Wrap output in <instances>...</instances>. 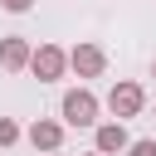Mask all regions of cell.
<instances>
[{
    "instance_id": "1",
    "label": "cell",
    "mask_w": 156,
    "mask_h": 156,
    "mask_svg": "<svg viewBox=\"0 0 156 156\" xmlns=\"http://www.w3.org/2000/svg\"><path fill=\"white\" fill-rule=\"evenodd\" d=\"M98 98L88 93V88H68L63 93V102H58V117L68 122V127H98Z\"/></svg>"
},
{
    "instance_id": "2",
    "label": "cell",
    "mask_w": 156,
    "mask_h": 156,
    "mask_svg": "<svg viewBox=\"0 0 156 156\" xmlns=\"http://www.w3.org/2000/svg\"><path fill=\"white\" fill-rule=\"evenodd\" d=\"M73 63H68V54L58 49V44H39L34 49V58H29V73L39 78V83H54V78H63Z\"/></svg>"
},
{
    "instance_id": "3",
    "label": "cell",
    "mask_w": 156,
    "mask_h": 156,
    "mask_svg": "<svg viewBox=\"0 0 156 156\" xmlns=\"http://www.w3.org/2000/svg\"><path fill=\"white\" fill-rule=\"evenodd\" d=\"M141 107H146V88H141V83H132V78H127V83H112V93H107V112H112V117L127 122V117H136Z\"/></svg>"
},
{
    "instance_id": "4",
    "label": "cell",
    "mask_w": 156,
    "mask_h": 156,
    "mask_svg": "<svg viewBox=\"0 0 156 156\" xmlns=\"http://www.w3.org/2000/svg\"><path fill=\"white\" fill-rule=\"evenodd\" d=\"M68 63H73V73H78V78H102L107 54H102L98 44H73V49H68Z\"/></svg>"
},
{
    "instance_id": "5",
    "label": "cell",
    "mask_w": 156,
    "mask_h": 156,
    "mask_svg": "<svg viewBox=\"0 0 156 156\" xmlns=\"http://www.w3.org/2000/svg\"><path fill=\"white\" fill-rule=\"evenodd\" d=\"M63 127H68V122H54V117H34L24 136H29V146H34V151H58V146H63Z\"/></svg>"
},
{
    "instance_id": "6",
    "label": "cell",
    "mask_w": 156,
    "mask_h": 156,
    "mask_svg": "<svg viewBox=\"0 0 156 156\" xmlns=\"http://www.w3.org/2000/svg\"><path fill=\"white\" fill-rule=\"evenodd\" d=\"M93 146H98V151H107V156L127 151V146H132V136H127L122 117H117V122H98V127H93Z\"/></svg>"
},
{
    "instance_id": "7",
    "label": "cell",
    "mask_w": 156,
    "mask_h": 156,
    "mask_svg": "<svg viewBox=\"0 0 156 156\" xmlns=\"http://www.w3.org/2000/svg\"><path fill=\"white\" fill-rule=\"evenodd\" d=\"M29 58H34L29 39H20V34L0 39V68H5V73H24V68H29Z\"/></svg>"
},
{
    "instance_id": "8",
    "label": "cell",
    "mask_w": 156,
    "mask_h": 156,
    "mask_svg": "<svg viewBox=\"0 0 156 156\" xmlns=\"http://www.w3.org/2000/svg\"><path fill=\"white\" fill-rule=\"evenodd\" d=\"M20 136H24V132H20V122H15V117H0V146H15Z\"/></svg>"
},
{
    "instance_id": "9",
    "label": "cell",
    "mask_w": 156,
    "mask_h": 156,
    "mask_svg": "<svg viewBox=\"0 0 156 156\" xmlns=\"http://www.w3.org/2000/svg\"><path fill=\"white\" fill-rule=\"evenodd\" d=\"M127 156H156V141H151V136H141V141H132V146H127Z\"/></svg>"
},
{
    "instance_id": "10",
    "label": "cell",
    "mask_w": 156,
    "mask_h": 156,
    "mask_svg": "<svg viewBox=\"0 0 156 156\" xmlns=\"http://www.w3.org/2000/svg\"><path fill=\"white\" fill-rule=\"evenodd\" d=\"M0 5H5V10H10V15H24V10H29V5H34V0H0Z\"/></svg>"
},
{
    "instance_id": "11",
    "label": "cell",
    "mask_w": 156,
    "mask_h": 156,
    "mask_svg": "<svg viewBox=\"0 0 156 156\" xmlns=\"http://www.w3.org/2000/svg\"><path fill=\"white\" fill-rule=\"evenodd\" d=\"M88 156H107V151H98V146H93V151H88Z\"/></svg>"
},
{
    "instance_id": "12",
    "label": "cell",
    "mask_w": 156,
    "mask_h": 156,
    "mask_svg": "<svg viewBox=\"0 0 156 156\" xmlns=\"http://www.w3.org/2000/svg\"><path fill=\"white\" fill-rule=\"evenodd\" d=\"M44 156H63V151H44Z\"/></svg>"
},
{
    "instance_id": "13",
    "label": "cell",
    "mask_w": 156,
    "mask_h": 156,
    "mask_svg": "<svg viewBox=\"0 0 156 156\" xmlns=\"http://www.w3.org/2000/svg\"><path fill=\"white\" fill-rule=\"evenodd\" d=\"M151 73H156V63H151Z\"/></svg>"
}]
</instances>
